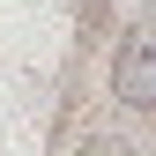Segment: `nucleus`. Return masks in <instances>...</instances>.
I'll return each instance as SVG.
<instances>
[{"label": "nucleus", "mask_w": 156, "mask_h": 156, "mask_svg": "<svg viewBox=\"0 0 156 156\" xmlns=\"http://www.w3.org/2000/svg\"><path fill=\"white\" fill-rule=\"evenodd\" d=\"M82 156H126V149H119V141H89Z\"/></svg>", "instance_id": "2"}, {"label": "nucleus", "mask_w": 156, "mask_h": 156, "mask_svg": "<svg viewBox=\"0 0 156 156\" xmlns=\"http://www.w3.org/2000/svg\"><path fill=\"white\" fill-rule=\"evenodd\" d=\"M112 97L126 112H156V30H126L119 60H112Z\"/></svg>", "instance_id": "1"}]
</instances>
